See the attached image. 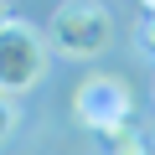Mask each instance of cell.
<instances>
[{"instance_id": "2", "label": "cell", "mask_w": 155, "mask_h": 155, "mask_svg": "<svg viewBox=\"0 0 155 155\" xmlns=\"http://www.w3.org/2000/svg\"><path fill=\"white\" fill-rule=\"evenodd\" d=\"M129 114H134L129 83L114 78V72H93L88 83L72 93V119L83 124V129H93V134H109V129L129 124Z\"/></svg>"}, {"instance_id": "6", "label": "cell", "mask_w": 155, "mask_h": 155, "mask_svg": "<svg viewBox=\"0 0 155 155\" xmlns=\"http://www.w3.org/2000/svg\"><path fill=\"white\" fill-rule=\"evenodd\" d=\"M140 41H145V52H155V16H145V26H140Z\"/></svg>"}, {"instance_id": "4", "label": "cell", "mask_w": 155, "mask_h": 155, "mask_svg": "<svg viewBox=\"0 0 155 155\" xmlns=\"http://www.w3.org/2000/svg\"><path fill=\"white\" fill-rule=\"evenodd\" d=\"M104 155H150V145H145V134L134 124H119V129L104 134Z\"/></svg>"}, {"instance_id": "1", "label": "cell", "mask_w": 155, "mask_h": 155, "mask_svg": "<svg viewBox=\"0 0 155 155\" xmlns=\"http://www.w3.org/2000/svg\"><path fill=\"white\" fill-rule=\"evenodd\" d=\"M114 36V16L104 0H62V5L52 11V26H47V41L52 52L72 57V62H88L109 47Z\"/></svg>"}, {"instance_id": "5", "label": "cell", "mask_w": 155, "mask_h": 155, "mask_svg": "<svg viewBox=\"0 0 155 155\" xmlns=\"http://www.w3.org/2000/svg\"><path fill=\"white\" fill-rule=\"evenodd\" d=\"M11 134H16V104H11L5 93H0V145H5Z\"/></svg>"}, {"instance_id": "3", "label": "cell", "mask_w": 155, "mask_h": 155, "mask_svg": "<svg viewBox=\"0 0 155 155\" xmlns=\"http://www.w3.org/2000/svg\"><path fill=\"white\" fill-rule=\"evenodd\" d=\"M41 72H47V41L26 26V21H16L5 36H0V93H31L36 83H41Z\"/></svg>"}, {"instance_id": "8", "label": "cell", "mask_w": 155, "mask_h": 155, "mask_svg": "<svg viewBox=\"0 0 155 155\" xmlns=\"http://www.w3.org/2000/svg\"><path fill=\"white\" fill-rule=\"evenodd\" d=\"M140 5H145V11H150V16H155V0H140Z\"/></svg>"}, {"instance_id": "7", "label": "cell", "mask_w": 155, "mask_h": 155, "mask_svg": "<svg viewBox=\"0 0 155 155\" xmlns=\"http://www.w3.org/2000/svg\"><path fill=\"white\" fill-rule=\"evenodd\" d=\"M11 26H16V16H11V5H5V0H0V36H5Z\"/></svg>"}]
</instances>
